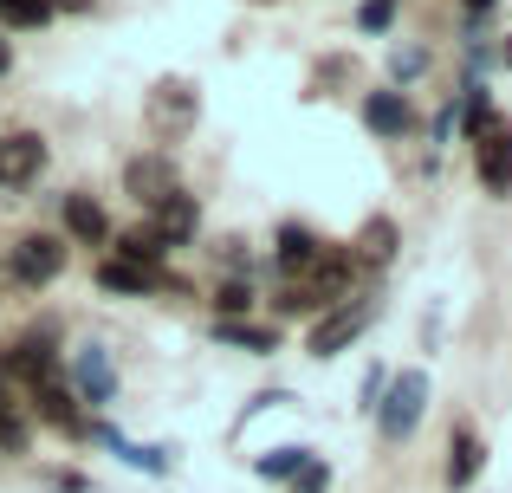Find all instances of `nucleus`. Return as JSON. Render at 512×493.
<instances>
[{"mask_svg":"<svg viewBox=\"0 0 512 493\" xmlns=\"http://www.w3.org/2000/svg\"><path fill=\"white\" fill-rule=\"evenodd\" d=\"M422 409H428V377H422V370L389 377L383 403H376V429H383V442H409V435L422 429Z\"/></svg>","mask_w":512,"mask_h":493,"instance_id":"obj_1","label":"nucleus"},{"mask_svg":"<svg viewBox=\"0 0 512 493\" xmlns=\"http://www.w3.org/2000/svg\"><path fill=\"white\" fill-rule=\"evenodd\" d=\"M7 273H13V286H52L65 273V241L59 234H20L7 253Z\"/></svg>","mask_w":512,"mask_h":493,"instance_id":"obj_2","label":"nucleus"},{"mask_svg":"<svg viewBox=\"0 0 512 493\" xmlns=\"http://www.w3.org/2000/svg\"><path fill=\"white\" fill-rule=\"evenodd\" d=\"M195 111H201V98H195V85H188V78H163V85L150 91V104H143L150 130H156V137H169V143L195 130Z\"/></svg>","mask_w":512,"mask_h":493,"instance_id":"obj_3","label":"nucleus"},{"mask_svg":"<svg viewBox=\"0 0 512 493\" xmlns=\"http://www.w3.org/2000/svg\"><path fill=\"white\" fill-rule=\"evenodd\" d=\"M46 176V137L39 130H13V137H0V189H26V182Z\"/></svg>","mask_w":512,"mask_h":493,"instance_id":"obj_4","label":"nucleus"},{"mask_svg":"<svg viewBox=\"0 0 512 493\" xmlns=\"http://www.w3.org/2000/svg\"><path fill=\"white\" fill-rule=\"evenodd\" d=\"M124 189L137 195L143 208H163L169 195L182 189V176H175V163L163 150H150V156H130V163H124Z\"/></svg>","mask_w":512,"mask_h":493,"instance_id":"obj_5","label":"nucleus"},{"mask_svg":"<svg viewBox=\"0 0 512 493\" xmlns=\"http://www.w3.org/2000/svg\"><path fill=\"white\" fill-rule=\"evenodd\" d=\"M474 143H480V189H487L493 202H506V195H512V124L493 117Z\"/></svg>","mask_w":512,"mask_h":493,"instance_id":"obj_6","label":"nucleus"},{"mask_svg":"<svg viewBox=\"0 0 512 493\" xmlns=\"http://www.w3.org/2000/svg\"><path fill=\"white\" fill-rule=\"evenodd\" d=\"M370 318H376V305H370V299H363V305H338V312H325V318L312 325L305 351H312V357H338L350 338H363V325H370Z\"/></svg>","mask_w":512,"mask_h":493,"instance_id":"obj_7","label":"nucleus"},{"mask_svg":"<svg viewBox=\"0 0 512 493\" xmlns=\"http://www.w3.org/2000/svg\"><path fill=\"white\" fill-rule=\"evenodd\" d=\"M273 260H279V273H286V279H312L318 266L331 260V253H325V241H318L312 228L286 221V228H279V247H273Z\"/></svg>","mask_w":512,"mask_h":493,"instance_id":"obj_8","label":"nucleus"},{"mask_svg":"<svg viewBox=\"0 0 512 493\" xmlns=\"http://www.w3.org/2000/svg\"><path fill=\"white\" fill-rule=\"evenodd\" d=\"M72 390L85 396L91 409H104V403L117 396V370H111V357H104L98 344H85V351L72 357Z\"/></svg>","mask_w":512,"mask_h":493,"instance_id":"obj_9","label":"nucleus"},{"mask_svg":"<svg viewBox=\"0 0 512 493\" xmlns=\"http://www.w3.org/2000/svg\"><path fill=\"white\" fill-rule=\"evenodd\" d=\"M480 468H487V442H480L474 422H461V429L448 435V487H454V493L474 487V481H480Z\"/></svg>","mask_w":512,"mask_h":493,"instance_id":"obj_10","label":"nucleus"},{"mask_svg":"<svg viewBox=\"0 0 512 493\" xmlns=\"http://www.w3.org/2000/svg\"><path fill=\"white\" fill-rule=\"evenodd\" d=\"M409 124H415V111L402 91H363V130L370 137H409Z\"/></svg>","mask_w":512,"mask_h":493,"instance_id":"obj_11","label":"nucleus"},{"mask_svg":"<svg viewBox=\"0 0 512 493\" xmlns=\"http://www.w3.org/2000/svg\"><path fill=\"white\" fill-rule=\"evenodd\" d=\"M59 221H65V234H72V241H85V247H104V241H111V215H104L91 195H65V202H59Z\"/></svg>","mask_w":512,"mask_h":493,"instance_id":"obj_12","label":"nucleus"},{"mask_svg":"<svg viewBox=\"0 0 512 493\" xmlns=\"http://www.w3.org/2000/svg\"><path fill=\"white\" fill-rule=\"evenodd\" d=\"M150 228L163 234L169 247H182V241H195V228H201V208H195V195L188 189H175L163 208H150Z\"/></svg>","mask_w":512,"mask_h":493,"instance_id":"obj_13","label":"nucleus"},{"mask_svg":"<svg viewBox=\"0 0 512 493\" xmlns=\"http://www.w3.org/2000/svg\"><path fill=\"white\" fill-rule=\"evenodd\" d=\"M98 286L124 292V299H150V292H163V273H156V266H137V260H104Z\"/></svg>","mask_w":512,"mask_h":493,"instance_id":"obj_14","label":"nucleus"},{"mask_svg":"<svg viewBox=\"0 0 512 493\" xmlns=\"http://www.w3.org/2000/svg\"><path fill=\"white\" fill-rule=\"evenodd\" d=\"M33 403H39V416L52 422V429H85V422H78V390L72 383H59V377H39L33 383Z\"/></svg>","mask_w":512,"mask_h":493,"instance_id":"obj_15","label":"nucleus"},{"mask_svg":"<svg viewBox=\"0 0 512 493\" xmlns=\"http://www.w3.org/2000/svg\"><path fill=\"white\" fill-rule=\"evenodd\" d=\"M7 370L13 377H26V383H39V377H59V357H52V338H20L7 351Z\"/></svg>","mask_w":512,"mask_h":493,"instance_id":"obj_16","label":"nucleus"},{"mask_svg":"<svg viewBox=\"0 0 512 493\" xmlns=\"http://www.w3.org/2000/svg\"><path fill=\"white\" fill-rule=\"evenodd\" d=\"M117 260H137V266H156V273H163L169 241L156 228H130V234H117Z\"/></svg>","mask_w":512,"mask_h":493,"instance_id":"obj_17","label":"nucleus"},{"mask_svg":"<svg viewBox=\"0 0 512 493\" xmlns=\"http://www.w3.org/2000/svg\"><path fill=\"white\" fill-rule=\"evenodd\" d=\"M214 338H221V344H240V351H273V331H266V325H240V318H221V325H214Z\"/></svg>","mask_w":512,"mask_h":493,"instance_id":"obj_18","label":"nucleus"},{"mask_svg":"<svg viewBox=\"0 0 512 493\" xmlns=\"http://www.w3.org/2000/svg\"><path fill=\"white\" fill-rule=\"evenodd\" d=\"M357 247H363V260H370V266H383L389 253H396V221H383V215H376V221H363Z\"/></svg>","mask_w":512,"mask_h":493,"instance_id":"obj_19","label":"nucleus"},{"mask_svg":"<svg viewBox=\"0 0 512 493\" xmlns=\"http://www.w3.org/2000/svg\"><path fill=\"white\" fill-rule=\"evenodd\" d=\"M305 461H312L305 448H273V455H260V474H266V481H299Z\"/></svg>","mask_w":512,"mask_h":493,"instance_id":"obj_20","label":"nucleus"},{"mask_svg":"<svg viewBox=\"0 0 512 493\" xmlns=\"http://www.w3.org/2000/svg\"><path fill=\"white\" fill-rule=\"evenodd\" d=\"M0 20H7V26H46L52 0H0Z\"/></svg>","mask_w":512,"mask_h":493,"instance_id":"obj_21","label":"nucleus"},{"mask_svg":"<svg viewBox=\"0 0 512 493\" xmlns=\"http://www.w3.org/2000/svg\"><path fill=\"white\" fill-rule=\"evenodd\" d=\"M214 312H221V318H240V312H253V286H247V279H227V286L214 292Z\"/></svg>","mask_w":512,"mask_h":493,"instance_id":"obj_22","label":"nucleus"},{"mask_svg":"<svg viewBox=\"0 0 512 493\" xmlns=\"http://www.w3.org/2000/svg\"><path fill=\"white\" fill-rule=\"evenodd\" d=\"M389 20H396V0H363V7H357L363 33H389Z\"/></svg>","mask_w":512,"mask_h":493,"instance_id":"obj_23","label":"nucleus"},{"mask_svg":"<svg viewBox=\"0 0 512 493\" xmlns=\"http://www.w3.org/2000/svg\"><path fill=\"white\" fill-rule=\"evenodd\" d=\"M389 72H396V85H409V78L428 72V52H422V46H402L396 59H389Z\"/></svg>","mask_w":512,"mask_h":493,"instance_id":"obj_24","label":"nucleus"},{"mask_svg":"<svg viewBox=\"0 0 512 493\" xmlns=\"http://www.w3.org/2000/svg\"><path fill=\"white\" fill-rule=\"evenodd\" d=\"M325 481H331V468H325V461H305V474L292 481V493H325Z\"/></svg>","mask_w":512,"mask_h":493,"instance_id":"obj_25","label":"nucleus"},{"mask_svg":"<svg viewBox=\"0 0 512 493\" xmlns=\"http://www.w3.org/2000/svg\"><path fill=\"white\" fill-rule=\"evenodd\" d=\"M59 7H72V13H85V7H91V0H52V13H59Z\"/></svg>","mask_w":512,"mask_h":493,"instance_id":"obj_26","label":"nucleus"},{"mask_svg":"<svg viewBox=\"0 0 512 493\" xmlns=\"http://www.w3.org/2000/svg\"><path fill=\"white\" fill-rule=\"evenodd\" d=\"M7 65H13V46H7V39H0V72H7Z\"/></svg>","mask_w":512,"mask_h":493,"instance_id":"obj_27","label":"nucleus"},{"mask_svg":"<svg viewBox=\"0 0 512 493\" xmlns=\"http://www.w3.org/2000/svg\"><path fill=\"white\" fill-rule=\"evenodd\" d=\"M506 65H512V39H506Z\"/></svg>","mask_w":512,"mask_h":493,"instance_id":"obj_28","label":"nucleus"}]
</instances>
